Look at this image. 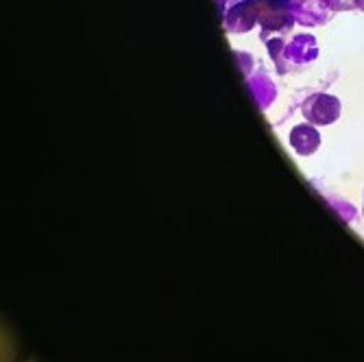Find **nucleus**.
<instances>
[{"instance_id":"obj_1","label":"nucleus","mask_w":364,"mask_h":362,"mask_svg":"<svg viewBox=\"0 0 364 362\" xmlns=\"http://www.w3.org/2000/svg\"><path fill=\"white\" fill-rule=\"evenodd\" d=\"M341 101L332 94L325 92H316L312 96H308L304 105H301V114L304 118L314 124V127H323V124H332L341 118Z\"/></svg>"},{"instance_id":"obj_2","label":"nucleus","mask_w":364,"mask_h":362,"mask_svg":"<svg viewBox=\"0 0 364 362\" xmlns=\"http://www.w3.org/2000/svg\"><path fill=\"white\" fill-rule=\"evenodd\" d=\"M225 16V31L227 33H249L257 24V14L253 0H240L236 5H229Z\"/></svg>"},{"instance_id":"obj_3","label":"nucleus","mask_w":364,"mask_h":362,"mask_svg":"<svg viewBox=\"0 0 364 362\" xmlns=\"http://www.w3.org/2000/svg\"><path fill=\"white\" fill-rule=\"evenodd\" d=\"M290 11L294 20L304 26H323L329 22V16H332L325 0H296Z\"/></svg>"},{"instance_id":"obj_4","label":"nucleus","mask_w":364,"mask_h":362,"mask_svg":"<svg viewBox=\"0 0 364 362\" xmlns=\"http://www.w3.org/2000/svg\"><path fill=\"white\" fill-rule=\"evenodd\" d=\"M318 44L316 38L310 36V33H301V36H294L288 44H286V59L292 65H306L310 61H314L318 57Z\"/></svg>"},{"instance_id":"obj_5","label":"nucleus","mask_w":364,"mask_h":362,"mask_svg":"<svg viewBox=\"0 0 364 362\" xmlns=\"http://www.w3.org/2000/svg\"><path fill=\"white\" fill-rule=\"evenodd\" d=\"M290 147L294 149L296 155L301 157H310L318 151L321 147V134L314 124H296L290 131Z\"/></svg>"},{"instance_id":"obj_6","label":"nucleus","mask_w":364,"mask_h":362,"mask_svg":"<svg viewBox=\"0 0 364 362\" xmlns=\"http://www.w3.org/2000/svg\"><path fill=\"white\" fill-rule=\"evenodd\" d=\"M249 90H251L253 98L262 110H267L275 101V94H277L273 81L262 73H257L255 77H249Z\"/></svg>"},{"instance_id":"obj_7","label":"nucleus","mask_w":364,"mask_h":362,"mask_svg":"<svg viewBox=\"0 0 364 362\" xmlns=\"http://www.w3.org/2000/svg\"><path fill=\"white\" fill-rule=\"evenodd\" d=\"M264 44H267L269 57H271V61L275 63L277 73H279V75L290 73V70H292V65H290L288 59H286V44H288V42H286L282 36H273V38H269Z\"/></svg>"},{"instance_id":"obj_8","label":"nucleus","mask_w":364,"mask_h":362,"mask_svg":"<svg viewBox=\"0 0 364 362\" xmlns=\"http://www.w3.org/2000/svg\"><path fill=\"white\" fill-rule=\"evenodd\" d=\"M325 5L329 7V11H351L355 9V0H325Z\"/></svg>"},{"instance_id":"obj_9","label":"nucleus","mask_w":364,"mask_h":362,"mask_svg":"<svg viewBox=\"0 0 364 362\" xmlns=\"http://www.w3.org/2000/svg\"><path fill=\"white\" fill-rule=\"evenodd\" d=\"M355 9L358 11H364V0H355Z\"/></svg>"}]
</instances>
